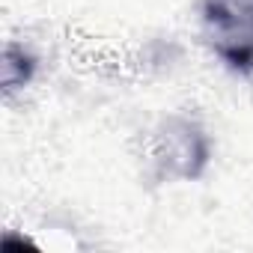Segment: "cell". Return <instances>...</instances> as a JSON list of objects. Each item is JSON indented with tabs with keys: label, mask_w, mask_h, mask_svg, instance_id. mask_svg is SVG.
<instances>
[{
	"label": "cell",
	"mask_w": 253,
	"mask_h": 253,
	"mask_svg": "<svg viewBox=\"0 0 253 253\" xmlns=\"http://www.w3.org/2000/svg\"><path fill=\"white\" fill-rule=\"evenodd\" d=\"M33 69H36L33 57L24 54V48H12V45H9V48L3 51V63H0V78H3L6 92H9V89H18V86H24V84H30Z\"/></svg>",
	"instance_id": "cell-1"
}]
</instances>
